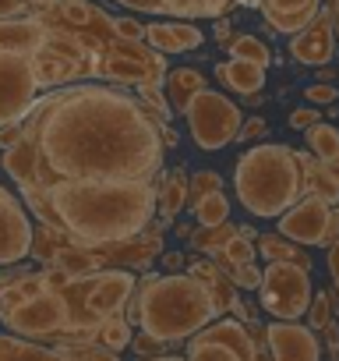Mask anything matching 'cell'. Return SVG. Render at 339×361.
Here are the masks:
<instances>
[{
	"label": "cell",
	"mask_w": 339,
	"mask_h": 361,
	"mask_svg": "<svg viewBox=\"0 0 339 361\" xmlns=\"http://www.w3.org/2000/svg\"><path fill=\"white\" fill-rule=\"evenodd\" d=\"M36 145L39 185L53 180H152L159 170V117L110 89L68 85L32 103L22 121Z\"/></svg>",
	"instance_id": "1"
},
{
	"label": "cell",
	"mask_w": 339,
	"mask_h": 361,
	"mask_svg": "<svg viewBox=\"0 0 339 361\" xmlns=\"http://www.w3.org/2000/svg\"><path fill=\"white\" fill-rule=\"evenodd\" d=\"M43 188L57 227L85 248L138 238L155 213V192L148 180H53Z\"/></svg>",
	"instance_id": "2"
},
{
	"label": "cell",
	"mask_w": 339,
	"mask_h": 361,
	"mask_svg": "<svg viewBox=\"0 0 339 361\" xmlns=\"http://www.w3.org/2000/svg\"><path fill=\"white\" fill-rule=\"evenodd\" d=\"M219 305L216 294L198 280V276H141V283L134 287L131 301H127V322L141 326L145 333L177 343L195 336L198 329H205L216 319Z\"/></svg>",
	"instance_id": "3"
},
{
	"label": "cell",
	"mask_w": 339,
	"mask_h": 361,
	"mask_svg": "<svg viewBox=\"0 0 339 361\" xmlns=\"http://www.w3.org/2000/svg\"><path fill=\"white\" fill-rule=\"evenodd\" d=\"M234 185L248 213L279 216L300 195V159L286 145H255L241 156Z\"/></svg>",
	"instance_id": "4"
},
{
	"label": "cell",
	"mask_w": 339,
	"mask_h": 361,
	"mask_svg": "<svg viewBox=\"0 0 339 361\" xmlns=\"http://www.w3.org/2000/svg\"><path fill=\"white\" fill-rule=\"evenodd\" d=\"M262 305L276 319H300L311 308V276L304 262L279 259L262 273Z\"/></svg>",
	"instance_id": "5"
},
{
	"label": "cell",
	"mask_w": 339,
	"mask_h": 361,
	"mask_svg": "<svg viewBox=\"0 0 339 361\" xmlns=\"http://www.w3.org/2000/svg\"><path fill=\"white\" fill-rule=\"evenodd\" d=\"M188 124H191V135L202 149H223L230 145L237 135H241V110L237 103H230L223 92H209L202 89L191 103H188Z\"/></svg>",
	"instance_id": "6"
},
{
	"label": "cell",
	"mask_w": 339,
	"mask_h": 361,
	"mask_svg": "<svg viewBox=\"0 0 339 361\" xmlns=\"http://www.w3.org/2000/svg\"><path fill=\"white\" fill-rule=\"evenodd\" d=\"M0 319H4V326L18 336L43 340V336H60V333L71 329V305L60 290H43V294L29 298L25 305L4 312Z\"/></svg>",
	"instance_id": "7"
},
{
	"label": "cell",
	"mask_w": 339,
	"mask_h": 361,
	"mask_svg": "<svg viewBox=\"0 0 339 361\" xmlns=\"http://www.w3.org/2000/svg\"><path fill=\"white\" fill-rule=\"evenodd\" d=\"M36 71L29 54H0V128L22 124L36 103Z\"/></svg>",
	"instance_id": "8"
},
{
	"label": "cell",
	"mask_w": 339,
	"mask_h": 361,
	"mask_svg": "<svg viewBox=\"0 0 339 361\" xmlns=\"http://www.w3.org/2000/svg\"><path fill=\"white\" fill-rule=\"evenodd\" d=\"M32 224L22 209V202L0 188V266H18L25 255H32Z\"/></svg>",
	"instance_id": "9"
},
{
	"label": "cell",
	"mask_w": 339,
	"mask_h": 361,
	"mask_svg": "<svg viewBox=\"0 0 339 361\" xmlns=\"http://www.w3.org/2000/svg\"><path fill=\"white\" fill-rule=\"evenodd\" d=\"M265 343L272 361H321V343L311 326H300L297 319H279L265 329Z\"/></svg>",
	"instance_id": "10"
},
{
	"label": "cell",
	"mask_w": 339,
	"mask_h": 361,
	"mask_svg": "<svg viewBox=\"0 0 339 361\" xmlns=\"http://www.w3.org/2000/svg\"><path fill=\"white\" fill-rule=\"evenodd\" d=\"M328 202L321 195H307L297 209H290L279 220V234H286L290 241H304V245H325V231H328Z\"/></svg>",
	"instance_id": "11"
},
{
	"label": "cell",
	"mask_w": 339,
	"mask_h": 361,
	"mask_svg": "<svg viewBox=\"0 0 339 361\" xmlns=\"http://www.w3.org/2000/svg\"><path fill=\"white\" fill-rule=\"evenodd\" d=\"M50 39L43 18H0V54H36Z\"/></svg>",
	"instance_id": "12"
},
{
	"label": "cell",
	"mask_w": 339,
	"mask_h": 361,
	"mask_svg": "<svg viewBox=\"0 0 339 361\" xmlns=\"http://www.w3.org/2000/svg\"><path fill=\"white\" fill-rule=\"evenodd\" d=\"M50 266H57V269H64L71 280H78V276H92V273H99V269L106 266V259H103L99 248H85V245L68 241V245H60V248L53 252Z\"/></svg>",
	"instance_id": "13"
},
{
	"label": "cell",
	"mask_w": 339,
	"mask_h": 361,
	"mask_svg": "<svg viewBox=\"0 0 339 361\" xmlns=\"http://www.w3.org/2000/svg\"><path fill=\"white\" fill-rule=\"evenodd\" d=\"M318 0H265V15L279 32H297L311 22Z\"/></svg>",
	"instance_id": "14"
},
{
	"label": "cell",
	"mask_w": 339,
	"mask_h": 361,
	"mask_svg": "<svg viewBox=\"0 0 339 361\" xmlns=\"http://www.w3.org/2000/svg\"><path fill=\"white\" fill-rule=\"evenodd\" d=\"M216 75H219L223 85H230L234 92H244V96H251V92H258L265 85V68L255 64V61H241V57L219 64Z\"/></svg>",
	"instance_id": "15"
},
{
	"label": "cell",
	"mask_w": 339,
	"mask_h": 361,
	"mask_svg": "<svg viewBox=\"0 0 339 361\" xmlns=\"http://www.w3.org/2000/svg\"><path fill=\"white\" fill-rule=\"evenodd\" d=\"M4 170L18 180L22 188H32L39 185V159H36V145L22 135V142H15L8 152H4Z\"/></svg>",
	"instance_id": "16"
},
{
	"label": "cell",
	"mask_w": 339,
	"mask_h": 361,
	"mask_svg": "<svg viewBox=\"0 0 339 361\" xmlns=\"http://www.w3.org/2000/svg\"><path fill=\"white\" fill-rule=\"evenodd\" d=\"M145 39L155 47V50H195L202 47V32L191 29V25H145Z\"/></svg>",
	"instance_id": "17"
},
{
	"label": "cell",
	"mask_w": 339,
	"mask_h": 361,
	"mask_svg": "<svg viewBox=\"0 0 339 361\" xmlns=\"http://www.w3.org/2000/svg\"><path fill=\"white\" fill-rule=\"evenodd\" d=\"M0 361H71L60 347H39L32 340H18V333H0Z\"/></svg>",
	"instance_id": "18"
},
{
	"label": "cell",
	"mask_w": 339,
	"mask_h": 361,
	"mask_svg": "<svg viewBox=\"0 0 339 361\" xmlns=\"http://www.w3.org/2000/svg\"><path fill=\"white\" fill-rule=\"evenodd\" d=\"M293 57L304 61V64H325L332 57V36L325 25L318 29H307L300 39H293Z\"/></svg>",
	"instance_id": "19"
},
{
	"label": "cell",
	"mask_w": 339,
	"mask_h": 361,
	"mask_svg": "<svg viewBox=\"0 0 339 361\" xmlns=\"http://www.w3.org/2000/svg\"><path fill=\"white\" fill-rule=\"evenodd\" d=\"M202 75L198 71H188V68H181V71H174L170 75V82H166V92H170V103H174L181 114L188 110V103L202 92Z\"/></svg>",
	"instance_id": "20"
},
{
	"label": "cell",
	"mask_w": 339,
	"mask_h": 361,
	"mask_svg": "<svg viewBox=\"0 0 339 361\" xmlns=\"http://www.w3.org/2000/svg\"><path fill=\"white\" fill-rule=\"evenodd\" d=\"M184 361H244V357H241L230 343H223V340H216V336H205V333L198 329V336L191 340Z\"/></svg>",
	"instance_id": "21"
},
{
	"label": "cell",
	"mask_w": 339,
	"mask_h": 361,
	"mask_svg": "<svg viewBox=\"0 0 339 361\" xmlns=\"http://www.w3.org/2000/svg\"><path fill=\"white\" fill-rule=\"evenodd\" d=\"M297 159H300V166H304L307 177H311V192L321 195L325 202H339V177H335L325 163H314L311 156H297Z\"/></svg>",
	"instance_id": "22"
},
{
	"label": "cell",
	"mask_w": 339,
	"mask_h": 361,
	"mask_svg": "<svg viewBox=\"0 0 339 361\" xmlns=\"http://www.w3.org/2000/svg\"><path fill=\"white\" fill-rule=\"evenodd\" d=\"M184 199H188V177L174 170L162 180V192L155 195V206H159L162 216H177L184 209Z\"/></svg>",
	"instance_id": "23"
},
{
	"label": "cell",
	"mask_w": 339,
	"mask_h": 361,
	"mask_svg": "<svg viewBox=\"0 0 339 361\" xmlns=\"http://www.w3.org/2000/svg\"><path fill=\"white\" fill-rule=\"evenodd\" d=\"M92 340H99V343L110 347V350H124V347L134 340V336H131V322H127V315H110V319H103Z\"/></svg>",
	"instance_id": "24"
},
{
	"label": "cell",
	"mask_w": 339,
	"mask_h": 361,
	"mask_svg": "<svg viewBox=\"0 0 339 361\" xmlns=\"http://www.w3.org/2000/svg\"><path fill=\"white\" fill-rule=\"evenodd\" d=\"M71 361H120V354L117 350H110V347H103L99 340H64V343H57Z\"/></svg>",
	"instance_id": "25"
},
{
	"label": "cell",
	"mask_w": 339,
	"mask_h": 361,
	"mask_svg": "<svg viewBox=\"0 0 339 361\" xmlns=\"http://www.w3.org/2000/svg\"><path fill=\"white\" fill-rule=\"evenodd\" d=\"M195 216H198L202 227H219V224H226V216H230V202H226V195H223V192L205 195L202 202H195Z\"/></svg>",
	"instance_id": "26"
},
{
	"label": "cell",
	"mask_w": 339,
	"mask_h": 361,
	"mask_svg": "<svg viewBox=\"0 0 339 361\" xmlns=\"http://www.w3.org/2000/svg\"><path fill=\"white\" fill-rule=\"evenodd\" d=\"M307 145L318 152L321 163H328V159L339 156V131L328 128V124H311L307 128Z\"/></svg>",
	"instance_id": "27"
},
{
	"label": "cell",
	"mask_w": 339,
	"mask_h": 361,
	"mask_svg": "<svg viewBox=\"0 0 339 361\" xmlns=\"http://www.w3.org/2000/svg\"><path fill=\"white\" fill-rule=\"evenodd\" d=\"M159 8L170 15H184V18H198V15H216L226 8V0H159Z\"/></svg>",
	"instance_id": "28"
},
{
	"label": "cell",
	"mask_w": 339,
	"mask_h": 361,
	"mask_svg": "<svg viewBox=\"0 0 339 361\" xmlns=\"http://www.w3.org/2000/svg\"><path fill=\"white\" fill-rule=\"evenodd\" d=\"M230 57L255 61V64H262V68H269V61H272L269 47H265L262 39H255V36H237V39L230 43Z\"/></svg>",
	"instance_id": "29"
},
{
	"label": "cell",
	"mask_w": 339,
	"mask_h": 361,
	"mask_svg": "<svg viewBox=\"0 0 339 361\" xmlns=\"http://www.w3.org/2000/svg\"><path fill=\"white\" fill-rule=\"evenodd\" d=\"M237 234H241L237 227H223V224H219V227H205L202 234H195V245L205 248V252H219V248H226V241L237 238Z\"/></svg>",
	"instance_id": "30"
},
{
	"label": "cell",
	"mask_w": 339,
	"mask_h": 361,
	"mask_svg": "<svg viewBox=\"0 0 339 361\" xmlns=\"http://www.w3.org/2000/svg\"><path fill=\"white\" fill-rule=\"evenodd\" d=\"M251 245H248V234H237L226 241V248H219V259L230 262V266H241V262H251Z\"/></svg>",
	"instance_id": "31"
},
{
	"label": "cell",
	"mask_w": 339,
	"mask_h": 361,
	"mask_svg": "<svg viewBox=\"0 0 339 361\" xmlns=\"http://www.w3.org/2000/svg\"><path fill=\"white\" fill-rule=\"evenodd\" d=\"M212 192H219V173L202 170V173H195V177H191V206H195V202H202V199H205V195H212Z\"/></svg>",
	"instance_id": "32"
},
{
	"label": "cell",
	"mask_w": 339,
	"mask_h": 361,
	"mask_svg": "<svg viewBox=\"0 0 339 361\" xmlns=\"http://www.w3.org/2000/svg\"><path fill=\"white\" fill-rule=\"evenodd\" d=\"M332 322V298L321 290V294H314V301H311V329H325Z\"/></svg>",
	"instance_id": "33"
},
{
	"label": "cell",
	"mask_w": 339,
	"mask_h": 361,
	"mask_svg": "<svg viewBox=\"0 0 339 361\" xmlns=\"http://www.w3.org/2000/svg\"><path fill=\"white\" fill-rule=\"evenodd\" d=\"M131 347H134V354H138V357H159V354L166 350V340H159V336H152V333H145V329H141V336H138V340H131Z\"/></svg>",
	"instance_id": "34"
},
{
	"label": "cell",
	"mask_w": 339,
	"mask_h": 361,
	"mask_svg": "<svg viewBox=\"0 0 339 361\" xmlns=\"http://www.w3.org/2000/svg\"><path fill=\"white\" fill-rule=\"evenodd\" d=\"M113 36H117V39H127V43H141L145 25L134 22V18H117V22H113Z\"/></svg>",
	"instance_id": "35"
},
{
	"label": "cell",
	"mask_w": 339,
	"mask_h": 361,
	"mask_svg": "<svg viewBox=\"0 0 339 361\" xmlns=\"http://www.w3.org/2000/svg\"><path fill=\"white\" fill-rule=\"evenodd\" d=\"M262 252H265V259H272V262H279V259H293V262H297V248H290V245L279 241V238H262Z\"/></svg>",
	"instance_id": "36"
},
{
	"label": "cell",
	"mask_w": 339,
	"mask_h": 361,
	"mask_svg": "<svg viewBox=\"0 0 339 361\" xmlns=\"http://www.w3.org/2000/svg\"><path fill=\"white\" fill-rule=\"evenodd\" d=\"M234 280H237V287H248V290H258V287H262V273H258L251 262L234 266Z\"/></svg>",
	"instance_id": "37"
},
{
	"label": "cell",
	"mask_w": 339,
	"mask_h": 361,
	"mask_svg": "<svg viewBox=\"0 0 339 361\" xmlns=\"http://www.w3.org/2000/svg\"><path fill=\"white\" fill-rule=\"evenodd\" d=\"M304 96H307V103H332L339 92H335V85H307Z\"/></svg>",
	"instance_id": "38"
},
{
	"label": "cell",
	"mask_w": 339,
	"mask_h": 361,
	"mask_svg": "<svg viewBox=\"0 0 339 361\" xmlns=\"http://www.w3.org/2000/svg\"><path fill=\"white\" fill-rule=\"evenodd\" d=\"M290 124H293V128H300V131H307L311 124H318V114H314V110H307V106H300V110H293V114H290Z\"/></svg>",
	"instance_id": "39"
},
{
	"label": "cell",
	"mask_w": 339,
	"mask_h": 361,
	"mask_svg": "<svg viewBox=\"0 0 339 361\" xmlns=\"http://www.w3.org/2000/svg\"><path fill=\"white\" fill-rule=\"evenodd\" d=\"M29 11L25 0H0V18H22Z\"/></svg>",
	"instance_id": "40"
},
{
	"label": "cell",
	"mask_w": 339,
	"mask_h": 361,
	"mask_svg": "<svg viewBox=\"0 0 339 361\" xmlns=\"http://www.w3.org/2000/svg\"><path fill=\"white\" fill-rule=\"evenodd\" d=\"M265 135V121L262 117H255V121H248V124H241V135L237 138H244V142H251V138H262Z\"/></svg>",
	"instance_id": "41"
},
{
	"label": "cell",
	"mask_w": 339,
	"mask_h": 361,
	"mask_svg": "<svg viewBox=\"0 0 339 361\" xmlns=\"http://www.w3.org/2000/svg\"><path fill=\"white\" fill-rule=\"evenodd\" d=\"M325 336H328V357L332 361H339V326H325Z\"/></svg>",
	"instance_id": "42"
},
{
	"label": "cell",
	"mask_w": 339,
	"mask_h": 361,
	"mask_svg": "<svg viewBox=\"0 0 339 361\" xmlns=\"http://www.w3.org/2000/svg\"><path fill=\"white\" fill-rule=\"evenodd\" d=\"M120 4H127V8H141V11H162V8H159V0H120Z\"/></svg>",
	"instance_id": "43"
},
{
	"label": "cell",
	"mask_w": 339,
	"mask_h": 361,
	"mask_svg": "<svg viewBox=\"0 0 339 361\" xmlns=\"http://www.w3.org/2000/svg\"><path fill=\"white\" fill-rule=\"evenodd\" d=\"M328 269H332V276H335V287H339V245L328 252Z\"/></svg>",
	"instance_id": "44"
},
{
	"label": "cell",
	"mask_w": 339,
	"mask_h": 361,
	"mask_svg": "<svg viewBox=\"0 0 339 361\" xmlns=\"http://www.w3.org/2000/svg\"><path fill=\"white\" fill-rule=\"evenodd\" d=\"M25 4H29V8H53L57 0H25Z\"/></svg>",
	"instance_id": "45"
},
{
	"label": "cell",
	"mask_w": 339,
	"mask_h": 361,
	"mask_svg": "<svg viewBox=\"0 0 339 361\" xmlns=\"http://www.w3.org/2000/svg\"><path fill=\"white\" fill-rule=\"evenodd\" d=\"M138 361H184V357H174V354H159V357H138Z\"/></svg>",
	"instance_id": "46"
},
{
	"label": "cell",
	"mask_w": 339,
	"mask_h": 361,
	"mask_svg": "<svg viewBox=\"0 0 339 361\" xmlns=\"http://www.w3.org/2000/svg\"><path fill=\"white\" fill-rule=\"evenodd\" d=\"M162 262H166V269H174V266H181V255H166Z\"/></svg>",
	"instance_id": "47"
}]
</instances>
